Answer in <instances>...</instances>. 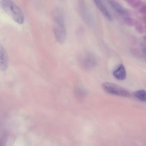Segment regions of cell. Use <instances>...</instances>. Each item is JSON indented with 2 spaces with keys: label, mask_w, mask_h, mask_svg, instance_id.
<instances>
[{
  "label": "cell",
  "mask_w": 146,
  "mask_h": 146,
  "mask_svg": "<svg viewBox=\"0 0 146 146\" xmlns=\"http://www.w3.org/2000/svg\"><path fill=\"white\" fill-rule=\"evenodd\" d=\"M62 13L59 9H56L53 13V30L57 41L63 43L66 37V31Z\"/></svg>",
  "instance_id": "6da1fadb"
},
{
  "label": "cell",
  "mask_w": 146,
  "mask_h": 146,
  "mask_svg": "<svg viewBox=\"0 0 146 146\" xmlns=\"http://www.w3.org/2000/svg\"><path fill=\"white\" fill-rule=\"evenodd\" d=\"M0 4L2 9L15 22L19 24L24 21L23 13L20 8L14 2L10 0H2Z\"/></svg>",
  "instance_id": "7a4b0ae2"
},
{
  "label": "cell",
  "mask_w": 146,
  "mask_h": 146,
  "mask_svg": "<svg viewBox=\"0 0 146 146\" xmlns=\"http://www.w3.org/2000/svg\"><path fill=\"white\" fill-rule=\"evenodd\" d=\"M102 86L104 90L109 94L123 97H129L131 96L128 91L117 84L106 82L103 83Z\"/></svg>",
  "instance_id": "3957f363"
},
{
  "label": "cell",
  "mask_w": 146,
  "mask_h": 146,
  "mask_svg": "<svg viewBox=\"0 0 146 146\" xmlns=\"http://www.w3.org/2000/svg\"><path fill=\"white\" fill-rule=\"evenodd\" d=\"M8 65V57L6 51L2 45L0 46V68L3 71L6 70Z\"/></svg>",
  "instance_id": "277c9868"
},
{
  "label": "cell",
  "mask_w": 146,
  "mask_h": 146,
  "mask_svg": "<svg viewBox=\"0 0 146 146\" xmlns=\"http://www.w3.org/2000/svg\"><path fill=\"white\" fill-rule=\"evenodd\" d=\"M82 62L83 65L86 68H91L94 66L96 63L94 57L92 54L86 53L82 56Z\"/></svg>",
  "instance_id": "5b68a950"
},
{
  "label": "cell",
  "mask_w": 146,
  "mask_h": 146,
  "mask_svg": "<svg viewBox=\"0 0 146 146\" xmlns=\"http://www.w3.org/2000/svg\"><path fill=\"white\" fill-rule=\"evenodd\" d=\"M113 75L117 79L120 80H125L126 77V73L124 65L121 64L114 70L113 73Z\"/></svg>",
  "instance_id": "8992f818"
},
{
  "label": "cell",
  "mask_w": 146,
  "mask_h": 146,
  "mask_svg": "<svg viewBox=\"0 0 146 146\" xmlns=\"http://www.w3.org/2000/svg\"><path fill=\"white\" fill-rule=\"evenodd\" d=\"M94 3L102 14L108 20H111L112 19L111 15L102 1L95 0Z\"/></svg>",
  "instance_id": "52a82bcc"
},
{
  "label": "cell",
  "mask_w": 146,
  "mask_h": 146,
  "mask_svg": "<svg viewBox=\"0 0 146 146\" xmlns=\"http://www.w3.org/2000/svg\"><path fill=\"white\" fill-rule=\"evenodd\" d=\"M108 3L112 8L118 13L123 15L128 14V11L119 3L114 1H108Z\"/></svg>",
  "instance_id": "ba28073f"
},
{
  "label": "cell",
  "mask_w": 146,
  "mask_h": 146,
  "mask_svg": "<svg viewBox=\"0 0 146 146\" xmlns=\"http://www.w3.org/2000/svg\"><path fill=\"white\" fill-rule=\"evenodd\" d=\"M82 5H81L80 8L81 11L80 12L82 15V16L88 23L90 25L92 26L93 22L92 18H91V15H90V13L88 12V10L85 7V5L84 4L83 5V3H82Z\"/></svg>",
  "instance_id": "9c48e42d"
},
{
  "label": "cell",
  "mask_w": 146,
  "mask_h": 146,
  "mask_svg": "<svg viewBox=\"0 0 146 146\" xmlns=\"http://www.w3.org/2000/svg\"><path fill=\"white\" fill-rule=\"evenodd\" d=\"M133 95L140 100L146 102V91L144 90H139L135 92Z\"/></svg>",
  "instance_id": "30bf717a"
},
{
  "label": "cell",
  "mask_w": 146,
  "mask_h": 146,
  "mask_svg": "<svg viewBox=\"0 0 146 146\" xmlns=\"http://www.w3.org/2000/svg\"><path fill=\"white\" fill-rule=\"evenodd\" d=\"M125 1L130 6L134 8L139 7L142 4V1L141 0H127Z\"/></svg>",
  "instance_id": "8fae6325"
},
{
  "label": "cell",
  "mask_w": 146,
  "mask_h": 146,
  "mask_svg": "<svg viewBox=\"0 0 146 146\" xmlns=\"http://www.w3.org/2000/svg\"><path fill=\"white\" fill-rule=\"evenodd\" d=\"M124 22L127 25L132 27L135 26L138 21L133 18L126 17L124 18Z\"/></svg>",
  "instance_id": "7c38bea8"
},
{
  "label": "cell",
  "mask_w": 146,
  "mask_h": 146,
  "mask_svg": "<svg viewBox=\"0 0 146 146\" xmlns=\"http://www.w3.org/2000/svg\"><path fill=\"white\" fill-rule=\"evenodd\" d=\"M135 28L138 32L142 33L144 31L143 27L142 25L138 21L135 26Z\"/></svg>",
  "instance_id": "4fadbf2b"
},
{
  "label": "cell",
  "mask_w": 146,
  "mask_h": 146,
  "mask_svg": "<svg viewBox=\"0 0 146 146\" xmlns=\"http://www.w3.org/2000/svg\"><path fill=\"white\" fill-rule=\"evenodd\" d=\"M139 12L141 14L146 15V4L142 5L139 9Z\"/></svg>",
  "instance_id": "5bb4252c"
},
{
  "label": "cell",
  "mask_w": 146,
  "mask_h": 146,
  "mask_svg": "<svg viewBox=\"0 0 146 146\" xmlns=\"http://www.w3.org/2000/svg\"><path fill=\"white\" fill-rule=\"evenodd\" d=\"M142 20L144 23L146 24V15L143 17Z\"/></svg>",
  "instance_id": "9a60e30c"
},
{
  "label": "cell",
  "mask_w": 146,
  "mask_h": 146,
  "mask_svg": "<svg viewBox=\"0 0 146 146\" xmlns=\"http://www.w3.org/2000/svg\"><path fill=\"white\" fill-rule=\"evenodd\" d=\"M144 40L146 41V35L144 36Z\"/></svg>",
  "instance_id": "2e32d148"
},
{
  "label": "cell",
  "mask_w": 146,
  "mask_h": 146,
  "mask_svg": "<svg viewBox=\"0 0 146 146\" xmlns=\"http://www.w3.org/2000/svg\"><path fill=\"white\" fill-rule=\"evenodd\" d=\"M145 28H146V26H145Z\"/></svg>",
  "instance_id": "e0dca14e"
}]
</instances>
